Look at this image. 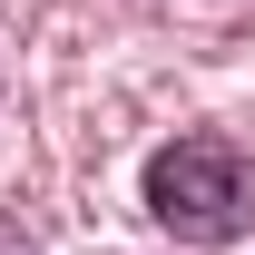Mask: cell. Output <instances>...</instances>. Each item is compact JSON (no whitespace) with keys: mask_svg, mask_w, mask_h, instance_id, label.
I'll list each match as a JSON object with an SVG mask.
<instances>
[{"mask_svg":"<svg viewBox=\"0 0 255 255\" xmlns=\"http://www.w3.org/2000/svg\"><path fill=\"white\" fill-rule=\"evenodd\" d=\"M147 216L177 246H226L246 226V157L226 137H167L147 157Z\"/></svg>","mask_w":255,"mask_h":255,"instance_id":"obj_1","label":"cell"},{"mask_svg":"<svg viewBox=\"0 0 255 255\" xmlns=\"http://www.w3.org/2000/svg\"><path fill=\"white\" fill-rule=\"evenodd\" d=\"M0 255H30V226L20 216H0Z\"/></svg>","mask_w":255,"mask_h":255,"instance_id":"obj_2","label":"cell"}]
</instances>
